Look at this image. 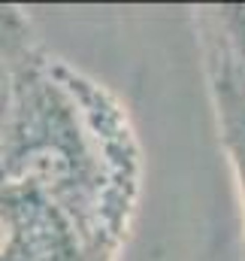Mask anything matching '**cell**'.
<instances>
[{
	"mask_svg": "<svg viewBox=\"0 0 245 261\" xmlns=\"http://www.w3.org/2000/svg\"><path fill=\"white\" fill-rule=\"evenodd\" d=\"M215 110H218V130L221 143L230 155L233 173H236V189L242 197V222H245V100L215 94Z\"/></svg>",
	"mask_w": 245,
	"mask_h": 261,
	"instance_id": "3",
	"label": "cell"
},
{
	"mask_svg": "<svg viewBox=\"0 0 245 261\" xmlns=\"http://www.w3.org/2000/svg\"><path fill=\"white\" fill-rule=\"evenodd\" d=\"M0 261H91L61 213L21 182H0Z\"/></svg>",
	"mask_w": 245,
	"mask_h": 261,
	"instance_id": "2",
	"label": "cell"
},
{
	"mask_svg": "<svg viewBox=\"0 0 245 261\" xmlns=\"http://www.w3.org/2000/svg\"><path fill=\"white\" fill-rule=\"evenodd\" d=\"M3 179L46 197L91 261H106L133 210L136 155L109 94L58 58L27 49L12 67Z\"/></svg>",
	"mask_w": 245,
	"mask_h": 261,
	"instance_id": "1",
	"label": "cell"
}]
</instances>
